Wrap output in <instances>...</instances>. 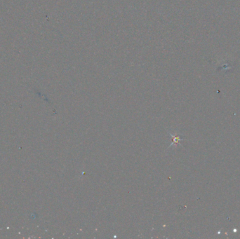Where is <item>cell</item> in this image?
<instances>
[{
  "mask_svg": "<svg viewBox=\"0 0 240 239\" xmlns=\"http://www.w3.org/2000/svg\"><path fill=\"white\" fill-rule=\"evenodd\" d=\"M173 143H178L179 140H180V138H179L178 136H175L173 137Z\"/></svg>",
  "mask_w": 240,
  "mask_h": 239,
  "instance_id": "1",
  "label": "cell"
}]
</instances>
